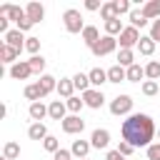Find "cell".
<instances>
[{"instance_id":"obj_18","label":"cell","mask_w":160,"mask_h":160,"mask_svg":"<svg viewBox=\"0 0 160 160\" xmlns=\"http://www.w3.org/2000/svg\"><path fill=\"white\" fill-rule=\"evenodd\" d=\"M72 90H75L72 78H60V80H58V95H60V98L70 100V98H72Z\"/></svg>"},{"instance_id":"obj_33","label":"cell","mask_w":160,"mask_h":160,"mask_svg":"<svg viewBox=\"0 0 160 160\" xmlns=\"http://www.w3.org/2000/svg\"><path fill=\"white\" fill-rule=\"evenodd\" d=\"M142 78H145V68H140L138 62L128 68V80H130V82H140Z\"/></svg>"},{"instance_id":"obj_34","label":"cell","mask_w":160,"mask_h":160,"mask_svg":"<svg viewBox=\"0 0 160 160\" xmlns=\"http://www.w3.org/2000/svg\"><path fill=\"white\" fill-rule=\"evenodd\" d=\"M128 18H130V25H132V28H145V25H148V20H145L142 10H132Z\"/></svg>"},{"instance_id":"obj_21","label":"cell","mask_w":160,"mask_h":160,"mask_svg":"<svg viewBox=\"0 0 160 160\" xmlns=\"http://www.w3.org/2000/svg\"><path fill=\"white\" fill-rule=\"evenodd\" d=\"M28 138H30V140H45V138H48L45 122H32V125L28 128Z\"/></svg>"},{"instance_id":"obj_5","label":"cell","mask_w":160,"mask_h":160,"mask_svg":"<svg viewBox=\"0 0 160 160\" xmlns=\"http://www.w3.org/2000/svg\"><path fill=\"white\" fill-rule=\"evenodd\" d=\"M115 48H118V40H115V38H110V35H102V38H100L90 50H92V55H95V58H102V55H110Z\"/></svg>"},{"instance_id":"obj_23","label":"cell","mask_w":160,"mask_h":160,"mask_svg":"<svg viewBox=\"0 0 160 160\" xmlns=\"http://www.w3.org/2000/svg\"><path fill=\"white\" fill-rule=\"evenodd\" d=\"M38 85H40V90H42V95H50L52 90H58V80H55L52 75H40V80H38Z\"/></svg>"},{"instance_id":"obj_41","label":"cell","mask_w":160,"mask_h":160,"mask_svg":"<svg viewBox=\"0 0 160 160\" xmlns=\"http://www.w3.org/2000/svg\"><path fill=\"white\" fill-rule=\"evenodd\" d=\"M132 150H135V148H132L130 142H125V140H120V145H118V152H120L122 158H128V155H132Z\"/></svg>"},{"instance_id":"obj_39","label":"cell","mask_w":160,"mask_h":160,"mask_svg":"<svg viewBox=\"0 0 160 160\" xmlns=\"http://www.w3.org/2000/svg\"><path fill=\"white\" fill-rule=\"evenodd\" d=\"M145 152H148V160H160V142H152Z\"/></svg>"},{"instance_id":"obj_6","label":"cell","mask_w":160,"mask_h":160,"mask_svg":"<svg viewBox=\"0 0 160 160\" xmlns=\"http://www.w3.org/2000/svg\"><path fill=\"white\" fill-rule=\"evenodd\" d=\"M30 75H32V68H30L28 60H18L15 65H10V78L12 80H28Z\"/></svg>"},{"instance_id":"obj_36","label":"cell","mask_w":160,"mask_h":160,"mask_svg":"<svg viewBox=\"0 0 160 160\" xmlns=\"http://www.w3.org/2000/svg\"><path fill=\"white\" fill-rule=\"evenodd\" d=\"M65 105H68V110H70L72 115H78V112L82 110V105H85V100H80V98H75V95H72L70 100H65Z\"/></svg>"},{"instance_id":"obj_22","label":"cell","mask_w":160,"mask_h":160,"mask_svg":"<svg viewBox=\"0 0 160 160\" xmlns=\"http://www.w3.org/2000/svg\"><path fill=\"white\" fill-rule=\"evenodd\" d=\"M82 40H85L88 48H92V45L100 40V30H98L95 25H85V30H82Z\"/></svg>"},{"instance_id":"obj_10","label":"cell","mask_w":160,"mask_h":160,"mask_svg":"<svg viewBox=\"0 0 160 160\" xmlns=\"http://www.w3.org/2000/svg\"><path fill=\"white\" fill-rule=\"evenodd\" d=\"M5 38V45H10V48H15V50H22L25 48V42H28V38H22V30H10L8 35H2Z\"/></svg>"},{"instance_id":"obj_7","label":"cell","mask_w":160,"mask_h":160,"mask_svg":"<svg viewBox=\"0 0 160 160\" xmlns=\"http://www.w3.org/2000/svg\"><path fill=\"white\" fill-rule=\"evenodd\" d=\"M82 100H85V105L92 108V110H100V108L105 105V95H102V90H95V88H90L88 92H82Z\"/></svg>"},{"instance_id":"obj_13","label":"cell","mask_w":160,"mask_h":160,"mask_svg":"<svg viewBox=\"0 0 160 160\" xmlns=\"http://www.w3.org/2000/svg\"><path fill=\"white\" fill-rule=\"evenodd\" d=\"M25 15H28L32 22H40V20L45 18V8H42L40 2H35V0H32V2H28V5H25Z\"/></svg>"},{"instance_id":"obj_20","label":"cell","mask_w":160,"mask_h":160,"mask_svg":"<svg viewBox=\"0 0 160 160\" xmlns=\"http://www.w3.org/2000/svg\"><path fill=\"white\" fill-rule=\"evenodd\" d=\"M88 78H90V85H92V88H100L102 82H108V70H102V68H92V70L88 72Z\"/></svg>"},{"instance_id":"obj_17","label":"cell","mask_w":160,"mask_h":160,"mask_svg":"<svg viewBox=\"0 0 160 160\" xmlns=\"http://www.w3.org/2000/svg\"><path fill=\"white\" fill-rule=\"evenodd\" d=\"M140 10H142L145 20H160V0H150V2H145Z\"/></svg>"},{"instance_id":"obj_1","label":"cell","mask_w":160,"mask_h":160,"mask_svg":"<svg viewBox=\"0 0 160 160\" xmlns=\"http://www.w3.org/2000/svg\"><path fill=\"white\" fill-rule=\"evenodd\" d=\"M122 140L130 142L132 148H150L152 145V138H155V122L150 115L145 112H132L128 115V120H122Z\"/></svg>"},{"instance_id":"obj_48","label":"cell","mask_w":160,"mask_h":160,"mask_svg":"<svg viewBox=\"0 0 160 160\" xmlns=\"http://www.w3.org/2000/svg\"><path fill=\"white\" fill-rule=\"evenodd\" d=\"M2 160H8V158H2Z\"/></svg>"},{"instance_id":"obj_28","label":"cell","mask_w":160,"mask_h":160,"mask_svg":"<svg viewBox=\"0 0 160 160\" xmlns=\"http://www.w3.org/2000/svg\"><path fill=\"white\" fill-rule=\"evenodd\" d=\"M72 85H75V90L88 92V90H90V78H88L85 72H78V75H72Z\"/></svg>"},{"instance_id":"obj_27","label":"cell","mask_w":160,"mask_h":160,"mask_svg":"<svg viewBox=\"0 0 160 160\" xmlns=\"http://www.w3.org/2000/svg\"><path fill=\"white\" fill-rule=\"evenodd\" d=\"M118 65L125 68V70H128L130 65H135V52H132V50H120V52H118Z\"/></svg>"},{"instance_id":"obj_43","label":"cell","mask_w":160,"mask_h":160,"mask_svg":"<svg viewBox=\"0 0 160 160\" xmlns=\"http://www.w3.org/2000/svg\"><path fill=\"white\" fill-rule=\"evenodd\" d=\"M15 25H18V30H22V32H25V30H30V28H32V25H35V22H32V20H30V18H28V15H25V18H22V20H20V22H15Z\"/></svg>"},{"instance_id":"obj_40","label":"cell","mask_w":160,"mask_h":160,"mask_svg":"<svg viewBox=\"0 0 160 160\" xmlns=\"http://www.w3.org/2000/svg\"><path fill=\"white\" fill-rule=\"evenodd\" d=\"M115 5H118V15H125V12L130 15V12H132V8H130L128 0H115Z\"/></svg>"},{"instance_id":"obj_14","label":"cell","mask_w":160,"mask_h":160,"mask_svg":"<svg viewBox=\"0 0 160 160\" xmlns=\"http://www.w3.org/2000/svg\"><path fill=\"white\" fill-rule=\"evenodd\" d=\"M18 55H20V50H15V48H10V45H0V62H8V65H15L18 62Z\"/></svg>"},{"instance_id":"obj_19","label":"cell","mask_w":160,"mask_h":160,"mask_svg":"<svg viewBox=\"0 0 160 160\" xmlns=\"http://www.w3.org/2000/svg\"><path fill=\"white\" fill-rule=\"evenodd\" d=\"M122 80H128V70L125 68H120L118 62L112 68H108V82H122Z\"/></svg>"},{"instance_id":"obj_12","label":"cell","mask_w":160,"mask_h":160,"mask_svg":"<svg viewBox=\"0 0 160 160\" xmlns=\"http://www.w3.org/2000/svg\"><path fill=\"white\" fill-rule=\"evenodd\" d=\"M48 112H50L52 120H60V122H62V120L68 118V115H65V112H68V105H65L62 100H52V102L48 105Z\"/></svg>"},{"instance_id":"obj_16","label":"cell","mask_w":160,"mask_h":160,"mask_svg":"<svg viewBox=\"0 0 160 160\" xmlns=\"http://www.w3.org/2000/svg\"><path fill=\"white\" fill-rule=\"evenodd\" d=\"M90 148H92V145H90L88 140H72V148H70V152H72V158L82 160V158H88Z\"/></svg>"},{"instance_id":"obj_35","label":"cell","mask_w":160,"mask_h":160,"mask_svg":"<svg viewBox=\"0 0 160 160\" xmlns=\"http://www.w3.org/2000/svg\"><path fill=\"white\" fill-rule=\"evenodd\" d=\"M42 148H45L48 152H52V155H55V152L60 150V140H58L55 135H48V138L42 140Z\"/></svg>"},{"instance_id":"obj_38","label":"cell","mask_w":160,"mask_h":160,"mask_svg":"<svg viewBox=\"0 0 160 160\" xmlns=\"http://www.w3.org/2000/svg\"><path fill=\"white\" fill-rule=\"evenodd\" d=\"M158 92V82L155 80H145L142 82V95H155Z\"/></svg>"},{"instance_id":"obj_47","label":"cell","mask_w":160,"mask_h":160,"mask_svg":"<svg viewBox=\"0 0 160 160\" xmlns=\"http://www.w3.org/2000/svg\"><path fill=\"white\" fill-rule=\"evenodd\" d=\"M158 138H160V130H158ZM158 142H160V140H158Z\"/></svg>"},{"instance_id":"obj_26","label":"cell","mask_w":160,"mask_h":160,"mask_svg":"<svg viewBox=\"0 0 160 160\" xmlns=\"http://www.w3.org/2000/svg\"><path fill=\"white\" fill-rule=\"evenodd\" d=\"M155 45H158V42H155L150 35H142L140 42H138V50H140V55H152V52H155Z\"/></svg>"},{"instance_id":"obj_31","label":"cell","mask_w":160,"mask_h":160,"mask_svg":"<svg viewBox=\"0 0 160 160\" xmlns=\"http://www.w3.org/2000/svg\"><path fill=\"white\" fill-rule=\"evenodd\" d=\"M2 158H8V160L20 158V145H18V142H12V140H8V142H5V148H2Z\"/></svg>"},{"instance_id":"obj_3","label":"cell","mask_w":160,"mask_h":160,"mask_svg":"<svg viewBox=\"0 0 160 160\" xmlns=\"http://www.w3.org/2000/svg\"><path fill=\"white\" fill-rule=\"evenodd\" d=\"M140 32H138V28H132V25H128L120 35H118V42H120V50H132V48H138V42H140Z\"/></svg>"},{"instance_id":"obj_49","label":"cell","mask_w":160,"mask_h":160,"mask_svg":"<svg viewBox=\"0 0 160 160\" xmlns=\"http://www.w3.org/2000/svg\"><path fill=\"white\" fill-rule=\"evenodd\" d=\"M82 160H88V158H82Z\"/></svg>"},{"instance_id":"obj_29","label":"cell","mask_w":160,"mask_h":160,"mask_svg":"<svg viewBox=\"0 0 160 160\" xmlns=\"http://www.w3.org/2000/svg\"><path fill=\"white\" fill-rule=\"evenodd\" d=\"M125 28H122V22H120V18H115V20H108L105 22V35H110V38H115V35H120Z\"/></svg>"},{"instance_id":"obj_45","label":"cell","mask_w":160,"mask_h":160,"mask_svg":"<svg viewBox=\"0 0 160 160\" xmlns=\"http://www.w3.org/2000/svg\"><path fill=\"white\" fill-rule=\"evenodd\" d=\"M102 8V2H98V0H88L85 2V10H100Z\"/></svg>"},{"instance_id":"obj_32","label":"cell","mask_w":160,"mask_h":160,"mask_svg":"<svg viewBox=\"0 0 160 160\" xmlns=\"http://www.w3.org/2000/svg\"><path fill=\"white\" fill-rule=\"evenodd\" d=\"M145 78H148V80H155V82L160 80V62H158V60H150V62L145 65Z\"/></svg>"},{"instance_id":"obj_8","label":"cell","mask_w":160,"mask_h":160,"mask_svg":"<svg viewBox=\"0 0 160 160\" xmlns=\"http://www.w3.org/2000/svg\"><path fill=\"white\" fill-rule=\"evenodd\" d=\"M62 130H65L68 135H80V132L85 130V122H82L80 115H68V118L62 120Z\"/></svg>"},{"instance_id":"obj_4","label":"cell","mask_w":160,"mask_h":160,"mask_svg":"<svg viewBox=\"0 0 160 160\" xmlns=\"http://www.w3.org/2000/svg\"><path fill=\"white\" fill-rule=\"evenodd\" d=\"M130 110H132V98L130 95H118V98H112L110 100V112L112 115H130Z\"/></svg>"},{"instance_id":"obj_42","label":"cell","mask_w":160,"mask_h":160,"mask_svg":"<svg viewBox=\"0 0 160 160\" xmlns=\"http://www.w3.org/2000/svg\"><path fill=\"white\" fill-rule=\"evenodd\" d=\"M150 38H152L155 42H160V20H152V25H150Z\"/></svg>"},{"instance_id":"obj_46","label":"cell","mask_w":160,"mask_h":160,"mask_svg":"<svg viewBox=\"0 0 160 160\" xmlns=\"http://www.w3.org/2000/svg\"><path fill=\"white\" fill-rule=\"evenodd\" d=\"M105 160H128V158H122V155H120V152H118V150H110V152H108V158H105Z\"/></svg>"},{"instance_id":"obj_9","label":"cell","mask_w":160,"mask_h":160,"mask_svg":"<svg viewBox=\"0 0 160 160\" xmlns=\"http://www.w3.org/2000/svg\"><path fill=\"white\" fill-rule=\"evenodd\" d=\"M0 18H8V20H12V22H20V20L25 18V10L18 8V5L5 2V5H0Z\"/></svg>"},{"instance_id":"obj_15","label":"cell","mask_w":160,"mask_h":160,"mask_svg":"<svg viewBox=\"0 0 160 160\" xmlns=\"http://www.w3.org/2000/svg\"><path fill=\"white\" fill-rule=\"evenodd\" d=\"M28 112H30V118H32L35 122H40V120H45V118L50 115V112H48V105H42V100H40V102H30Z\"/></svg>"},{"instance_id":"obj_2","label":"cell","mask_w":160,"mask_h":160,"mask_svg":"<svg viewBox=\"0 0 160 160\" xmlns=\"http://www.w3.org/2000/svg\"><path fill=\"white\" fill-rule=\"evenodd\" d=\"M62 22H65V30L68 32H80L82 35V30H85V22H82V15H80V10H75V8H70V10H65L62 12Z\"/></svg>"},{"instance_id":"obj_44","label":"cell","mask_w":160,"mask_h":160,"mask_svg":"<svg viewBox=\"0 0 160 160\" xmlns=\"http://www.w3.org/2000/svg\"><path fill=\"white\" fill-rule=\"evenodd\" d=\"M52 160H72V152H70V150H62V148H60V150H58V152L52 155Z\"/></svg>"},{"instance_id":"obj_37","label":"cell","mask_w":160,"mask_h":160,"mask_svg":"<svg viewBox=\"0 0 160 160\" xmlns=\"http://www.w3.org/2000/svg\"><path fill=\"white\" fill-rule=\"evenodd\" d=\"M25 50L30 52V58H32V55H38V50H40V38H28Z\"/></svg>"},{"instance_id":"obj_24","label":"cell","mask_w":160,"mask_h":160,"mask_svg":"<svg viewBox=\"0 0 160 160\" xmlns=\"http://www.w3.org/2000/svg\"><path fill=\"white\" fill-rule=\"evenodd\" d=\"M22 95H25V100H30V102H40V98H45L38 82H30V85H25V92H22Z\"/></svg>"},{"instance_id":"obj_30","label":"cell","mask_w":160,"mask_h":160,"mask_svg":"<svg viewBox=\"0 0 160 160\" xmlns=\"http://www.w3.org/2000/svg\"><path fill=\"white\" fill-rule=\"evenodd\" d=\"M28 62L32 68V75H45V58L42 55H32Z\"/></svg>"},{"instance_id":"obj_25","label":"cell","mask_w":160,"mask_h":160,"mask_svg":"<svg viewBox=\"0 0 160 160\" xmlns=\"http://www.w3.org/2000/svg\"><path fill=\"white\" fill-rule=\"evenodd\" d=\"M100 18H102L105 22L120 18V15H118V5H115V0H112V2H102V8H100Z\"/></svg>"},{"instance_id":"obj_11","label":"cell","mask_w":160,"mask_h":160,"mask_svg":"<svg viewBox=\"0 0 160 160\" xmlns=\"http://www.w3.org/2000/svg\"><path fill=\"white\" fill-rule=\"evenodd\" d=\"M90 145L92 148H108L110 145V132L105 130V128H98V130H92V135H90Z\"/></svg>"}]
</instances>
